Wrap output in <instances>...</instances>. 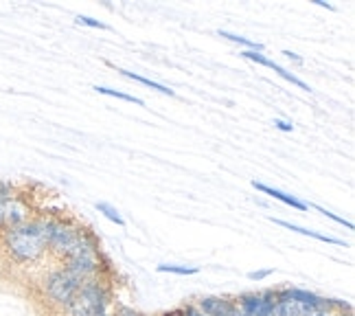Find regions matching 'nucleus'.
<instances>
[{
  "mask_svg": "<svg viewBox=\"0 0 355 316\" xmlns=\"http://www.w3.org/2000/svg\"><path fill=\"white\" fill-rule=\"evenodd\" d=\"M0 253L16 268L22 270L44 268V262H49L44 213H35L26 222L0 233Z\"/></svg>",
  "mask_w": 355,
  "mask_h": 316,
  "instance_id": "f257e3e1",
  "label": "nucleus"
},
{
  "mask_svg": "<svg viewBox=\"0 0 355 316\" xmlns=\"http://www.w3.org/2000/svg\"><path fill=\"white\" fill-rule=\"evenodd\" d=\"M81 283L84 281H81L75 272H71L62 264H53V262H51V266L40 268L37 279H35L40 301H42L53 314L62 312L68 303H71Z\"/></svg>",
  "mask_w": 355,
  "mask_h": 316,
  "instance_id": "f03ea898",
  "label": "nucleus"
},
{
  "mask_svg": "<svg viewBox=\"0 0 355 316\" xmlns=\"http://www.w3.org/2000/svg\"><path fill=\"white\" fill-rule=\"evenodd\" d=\"M112 308H114L112 277H97L81 283L71 303L55 316H97Z\"/></svg>",
  "mask_w": 355,
  "mask_h": 316,
  "instance_id": "7ed1b4c3",
  "label": "nucleus"
},
{
  "mask_svg": "<svg viewBox=\"0 0 355 316\" xmlns=\"http://www.w3.org/2000/svg\"><path fill=\"white\" fill-rule=\"evenodd\" d=\"M35 215V207L31 202V196L24 191H16L13 196L0 198V233H5L11 226H18Z\"/></svg>",
  "mask_w": 355,
  "mask_h": 316,
  "instance_id": "20e7f679",
  "label": "nucleus"
},
{
  "mask_svg": "<svg viewBox=\"0 0 355 316\" xmlns=\"http://www.w3.org/2000/svg\"><path fill=\"white\" fill-rule=\"evenodd\" d=\"M235 303L245 316H277V290L266 288V290L241 292L235 297Z\"/></svg>",
  "mask_w": 355,
  "mask_h": 316,
  "instance_id": "39448f33",
  "label": "nucleus"
},
{
  "mask_svg": "<svg viewBox=\"0 0 355 316\" xmlns=\"http://www.w3.org/2000/svg\"><path fill=\"white\" fill-rule=\"evenodd\" d=\"M196 306L200 308L202 314H207V316H237L239 314L235 297H226V294L200 297L196 301Z\"/></svg>",
  "mask_w": 355,
  "mask_h": 316,
  "instance_id": "423d86ee",
  "label": "nucleus"
},
{
  "mask_svg": "<svg viewBox=\"0 0 355 316\" xmlns=\"http://www.w3.org/2000/svg\"><path fill=\"white\" fill-rule=\"evenodd\" d=\"M243 60H250V62H254V64H259V66H266V68H270V71H275L279 77H283L285 81H290L292 86H296V88H300V90H305V92H311V88H309V84H305L303 79L300 77H296L294 73H290L288 68L285 66H281L279 62H275V60H270V58H266L263 53H257V51H241L239 53Z\"/></svg>",
  "mask_w": 355,
  "mask_h": 316,
  "instance_id": "0eeeda50",
  "label": "nucleus"
},
{
  "mask_svg": "<svg viewBox=\"0 0 355 316\" xmlns=\"http://www.w3.org/2000/svg\"><path fill=\"white\" fill-rule=\"evenodd\" d=\"M250 185H252L257 191H261V194L270 196L272 200L283 202L285 207H292V209H296V211H309V204H307V202H303V200L296 198V196H292V194H285V191H281V189H277V187L263 185V183H259V181H252Z\"/></svg>",
  "mask_w": 355,
  "mask_h": 316,
  "instance_id": "6e6552de",
  "label": "nucleus"
},
{
  "mask_svg": "<svg viewBox=\"0 0 355 316\" xmlns=\"http://www.w3.org/2000/svg\"><path fill=\"white\" fill-rule=\"evenodd\" d=\"M272 222L283 226V228H288V231H294L298 233V235H305V238H311V240H318L322 244H334V246H347L345 240H340V238H334V235H322V233L318 231H311V228H305V226H298L294 222H288V219H279V217H270Z\"/></svg>",
  "mask_w": 355,
  "mask_h": 316,
  "instance_id": "1a4fd4ad",
  "label": "nucleus"
},
{
  "mask_svg": "<svg viewBox=\"0 0 355 316\" xmlns=\"http://www.w3.org/2000/svg\"><path fill=\"white\" fill-rule=\"evenodd\" d=\"M116 73H121L123 77H128V79L136 81V84H143V86H147V88H152V90H156V92H160V94H167V97H175V90L169 88V86H165V84H160V81H154V79H149V77L139 75V73L125 71V68H116Z\"/></svg>",
  "mask_w": 355,
  "mask_h": 316,
  "instance_id": "9d476101",
  "label": "nucleus"
},
{
  "mask_svg": "<svg viewBox=\"0 0 355 316\" xmlns=\"http://www.w3.org/2000/svg\"><path fill=\"white\" fill-rule=\"evenodd\" d=\"M220 35H222V38H226V40H230V42L239 44L243 51H257V53H263V44L254 42V40H250V38H243V35L230 33V31H224V29H220Z\"/></svg>",
  "mask_w": 355,
  "mask_h": 316,
  "instance_id": "9b49d317",
  "label": "nucleus"
},
{
  "mask_svg": "<svg viewBox=\"0 0 355 316\" xmlns=\"http://www.w3.org/2000/svg\"><path fill=\"white\" fill-rule=\"evenodd\" d=\"M92 90H97L99 94H107V97H114V99H121V101H128V103H134L139 108H145V101L134 97V94H128V92H121V90H114V88H107V86H94Z\"/></svg>",
  "mask_w": 355,
  "mask_h": 316,
  "instance_id": "f8f14e48",
  "label": "nucleus"
},
{
  "mask_svg": "<svg viewBox=\"0 0 355 316\" xmlns=\"http://www.w3.org/2000/svg\"><path fill=\"white\" fill-rule=\"evenodd\" d=\"M94 209H97L105 219H110L112 224H116V226H125V219H123V215L119 213V209L116 207H112L110 202H94Z\"/></svg>",
  "mask_w": 355,
  "mask_h": 316,
  "instance_id": "ddd939ff",
  "label": "nucleus"
},
{
  "mask_svg": "<svg viewBox=\"0 0 355 316\" xmlns=\"http://www.w3.org/2000/svg\"><path fill=\"white\" fill-rule=\"evenodd\" d=\"M156 270L165 274H178V277H191V274L200 272L198 266H182V264H160Z\"/></svg>",
  "mask_w": 355,
  "mask_h": 316,
  "instance_id": "4468645a",
  "label": "nucleus"
},
{
  "mask_svg": "<svg viewBox=\"0 0 355 316\" xmlns=\"http://www.w3.org/2000/svg\"><path fill=\"white\" fill-rule=\"evenodd\" d=\"M318 213H322L324 217H329L331 222H336V224H340V226H345V228H349V231H353V222H349V219H345V217H340V215H336V213H331V211H327V209H322V207H313Z\"/></svg>",
  "mask_w": 355,
  "mask_h": 316,
  "instance_id": "2eb2a0df",
  "label": "nucleus"
},
{
  "mask_svg": "<svg viewBox=\"0 0 355 316\" xmlns=\"http://www.w3.org/2000/svg\"><path fill=\"white\" fill-rule=\"evenodd\" d=\"M75 22H77V24H81V26H90V29H101V31H107V24H105V22H99V20H94V18H90V16H77V18H75Z\"/></svg>",
  "mask_w": 355,
  "mask_h": 316,
  "instance_id": "dca6fc26",
  "label": "nucleus"
},
{
  "mask_svg": "<svg viewBox=\"0 0 355 316\" xmlns=\"http://www.w3.org/2000/svg\"><path fill=\"white\" fill-rule=\"evenodd\" d=\"M275 274V268H261V270H252V272H248V279L250 281H266L268 277H272Z\"/></svg>",
  "mask_w": 355,
  "mask_h": 316,
  "instance_id": "f3484780",
  "label": "nucleus"
},
{
  "mask_svg": "<svg viewBox=\"0 0 355 316\" xmlns=\"http://www.w3.org/2000/svg\"><path fill=\"white\" fill-rule=\"evenodd\" d=\"M114 316H147V314H143V312H139V310H134V308H130V306H116V308H114Z\"/></svg>",
  "mask_w": 355,
  "mask_h": 316,
  "instance_id": "a211bd4d",
  "label": "nucleus"
},
{
  "mask_svg": "<svg viewBox=\"0 0 355 316\" xmlns=\"http://www.w3.org/2000/svg\"><path fill=\"white\" fill-rule=\"evenodd\" d=\"M18 191V187L16 185H11L9 181H3L0 178V198H7V196H13Z\"/></svg>",
  "mask_w": 355,
  "mask_h": 316,
  "instance_id": "6ab92c4d",
  "label": "nucleus"
},
{
  "mask_svg": "<svg viewBox=\"0 0 355 316\" xmlns=\"http://www.w3.org/2000/svg\"><path fill=\"white\" fill-rule=\"evenodd\" d=\"M272 126H275L277 130H281V132H292L294 130V123L292 121H285V119H275V121H272Z\"/></svg>",
  "mask_w": 355,
  "mask_h": 316,
  "instance_id": "aec40b11",
  "label": "nucleus"
},
{
  "mask_svg": "<svg viewBox=\"0 0 355 316\" xmlns=\"http://www.w3.org/2000/svg\"><path fill=\"white\" fill-rule=\"evenodd\" d=\"M180 308H182L184 316H207V314H202V312H200V308H198L196 303H182Z\"/></svg>",
  "mask_w": 355,
  "mask_h": 316,
  "instance_id": "412c9836",
  "label": "nucleus"
},
{
  "mask_svg": "<svg viewBox=\"0 0 355 316\" xmlns=\"http://www.w3.org/2000/svg\"><path fill=\"white\" fill-rule=\"evenodd\" d=\"M300 316H334V314L327 310H320V308H305Z\"/></svg>",
  "mask_w": 355,
  "mask_h": 316,
  "instance_id": "4be33fe9",
  "label": "nucleus"
},
{
  "mask_svg": "<svg viewBox=\"0 0 355 316\" xmlns=\"http://www.w3.org/2000/svg\"><path fill=\"white\" fill-rule=\"evenodd\" d=\"M283 55H285V58H288V60L296 62V64H303V58H300V55H296L294 51H288V49H285V51H283Z\"/></svg>",
  "mask_w": 355,
  "mask_h": 316,
  "instance_id": "5701e85b",
  "label": "nucleus"
},
{
  "mask_svg": "<svg viewBox=\"0 0 355 316\" xmlns=\"http://www.w3.org/2000/svg\"><path fill=\"white\" fill-rule=\"evenodd\" d=\"M158 316H184V312H182V308H173V310H167V312H162Z\"/></svg>",
  "mask_w": 355,
  "mask_h": 316,
  "instance_id": "b1692460",
  "label": "nucleus"
},
{
  "mask_svg": "<svg viewBox=\"0 0 355 316\" xmlns=\"http://www.w3.org/2000/svg\"><path fill=\"white\" fill-rule=\"evenodd\" d=\"M313 3H316L318 7H324V9H329V11H334V9H336L334 5H329V3H324V0H313Z\"/></svg>",
  "mask_w": 355,
  "mask_h": 316,
  "instance_id": "393cba45",
  "label": "nucleus"
},
{
  "mask_svg": "<svg viewBox=\"0 0 355 316\" xmlns=\"http://www.w3.org/2000/svg\"><path fill=\"white\" fill-rule=\"evenodd\" d=\"M97 316H114V308H112V310H107V312H101V314H97Z\"/></svg>",
  "mask_w": 355,
  "mask_h": 316,
  "instance_id": "a878e982",
  "label": "nucleus"
},
{
  "mask_svg": "<svg viewBox=\"0 0 355 316\" xmlns=\"http://www.w3.org/2000/svg\"><path fill=\"white\" fill-rule=\"evenodd\" d=\"M237 316H245V314H241V312H239V314H237Z\"/></svg>",
  "mask_w": 355,
  "mask_h": 316,
  "instance_id": "bb28decb",
  "label": "nucleus"
}]
</instances>
